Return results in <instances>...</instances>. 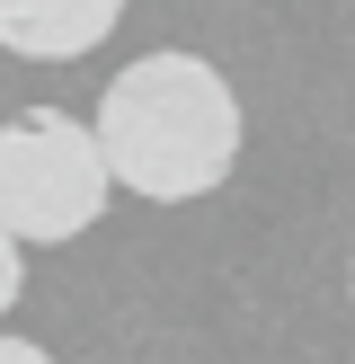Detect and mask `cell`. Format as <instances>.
Segmentation results:
<instances>
[{
    "mask_svg": "<svg viewBox=\"0 0 355 364\" xmlns=\"http://www.w3.org/2000/svg\"><path fill=\"white\" fill-rule=\"evenodd\" d=\"M98 151L124 196L151 205H195L240 160V98L204 53H142L98 98Z\"/></svg>",
    "mask_w": 355,
    "mask_h": 364,
    "instance_id": "obj_1",
    "label": "cell"
},
{
    "mask_svg": "<svg viewBox=\"0 0 355 364\" xmlns=\"http://www.w3.org/2000/svg\"><path fill=\"white\" fill-rule=\"evenodd\" d=\"M106 196H116V178H106L98 124L62 116V107H27L0 124V231L18 249L80 240L106 213Z\"/></svg>",
    "mask_w": 355,
    "mask_h": 364,
    "instance_id": "obj_2",
    "label": "cell"
},
{
    "mask_svg": "<svg viewBox=\"0 0 355 364\" xmlns=\"http://www.w3.org/2000/svg\"><path fill=\"white\" fill-rule=\"evenodd\" d=\"M124 18V0H0V53L18 63H80L89 45H106Z\"/></svg>",
    "mask_w": 355,
    "mask_h": 364,
    "instance_id": "obj_3",
    "label": "cell"
},
{
    "mask_svg": "<svg viewBox=\"0 0 355 364\" xmlns=\"http://www.w3.org/2000/svg\"><path fill=\"white\" fill-rule=\"evenodd\" d=\"M18 276H27V267H18V240H9V231H0V311H9V302H18Z\"/></svg>",
    "mask_w": 355,
    "mask_h": 364,
    "instance_id": "obj_4",
    "label": "cell"
},
{
    "mask_svg": "<svg viewBox=\"0 0 355 364\" xmlns=\"http://www.w3.org/2000/svg\"><path fill=\"white\" fill-rule=\"evenodd\" d=\"M0 364H53L45 347H27V338H0Z\"/></svg>",
    "mask_w": 355,
    "mask_h": 364,
    "instance_id": "obj_5",
    "label": "cell"
},
{
    "mask_svg": "<svg viewBox=\"0 0 355 364\" xmlns=\"http://www.w3.org/2000/svg\"><path fill=\"white\" fill-rule=\"evenodd\" d=\"M346 294H355V267H346Z\"/></svg>",
    "mask_w": 355,
    "mask_h": 364,
    "instance_id": "obj_6",
    "label": "cell"
}]
</instances>
